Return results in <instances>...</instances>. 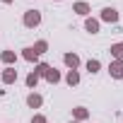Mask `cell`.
<instances>
[{
	"instance_id": "6da1fadb",
	"label": "cell",
	"mask_w": 123,
	"mask_h": 123,
	"mask_svg": "<svg viewBox=\"0 0 123 123\" xmlns=\"http://www.w3.org/2000/svg\"><path fill=\"white\" fill-rule=\"evenodd\" d=\"M39 24H41V12H39V10H27V12H24V27L34 29V27H39Z\"/></svg>"
},
{
	"instance_id": "7a4b0ae2",
	"label": "cell",
	"mask_w": 123,
	"mask_h": 123,
	"mask_svg": "<svg viewBox=\"0 0 123 123\" xmlns=\"http://www.w3.org/2000/svg\"><path fill=\"white\" fill-rule=\"evenodd\" d=\"M101 22L116 24V22H118V10H113V7H104V10H101Z\"/></svg>"
},
{
	"instance_id": "3957f363",
	"label": "cell",
	"mask_w": 123,
	"mask_h": 123,
	"mask_svg": "<svg viewBox=\"0 0 123 123\" xmlns=\"http://www.w3.org/2000/svg\"><path fill=\"white\" fill-rule=\"evenodd\" d=\"M109 73H111L113 80H121L123 77V60H113V63L109 65Z\"/></svg>"
},
{
	"instance_id": "277c9868",
	"label": "cell",
	"mask_w": 123,
	"mask_h": 123,
	"mask_svg": "<svg viewBox=\"0 0 123 123\" xmlns=\"http://www.w3.org/2000/svg\"><path fill=\"white\" fill-rule=\"evenodd\" d=\"M0 80H3L5 85L17 82V70H15V68H5V70H3V75H0Z\"/></svg>"
},
{
	"instance_id": "5b68a950",
	"label": "cell",
	"mask_w": 123,
	"mask_h": 123,
	"mask_svg": "<svg viewBox=\"0 0 123 123\" xmlns=\"http://www.w3.org/2000/svg\"><path fill=\"white\" fill-rule=\"evenodd\" d=\"M63 60H65V65H68L70 70H77V68H80V58H77L75 53H65Z\"/></svg>"
},
{
	"instance_id": "8992f818",
	"label": "cell",
	"mask_w": 123,
	"mask_h": 123,
	"mask_svg": "<svg viewBox=\"0 0 123 123\" xmlns=\"http://www.w3.org/2000/svg\"><path fill=\"white\" fill-rule=\"evenodd\" d=\"M43 77H46V80H48L51 85H55V82H60V73H58L55 68H51V65L46 68V73H43Z\"/></svg>"
},
{
	"instance_id": "52a82bcc",
	"label": "cell",
	"mask_w": 123,
	"mask_h": 123,
	"mask_svg": "<svg viewBox=\"0 0 123 123\" xmlns=\"http://www.w3.org/2000/svg\"><path fill=\"white\" fill-rule=\"evenodd\" d=\"M99 27H101V24H99V19H92V17H87V19H85V29H87L89 34H97V31H99Z\"/></svg>"
},
{
	"instance_id": "ba28073f",
	"label": "cell",
	"mask_w": 123,
	"mask_h": 123,
	"mask_svg": "<svg viewBox=\"0 0 123 123\" xmlns=\"http://www.w3.org/2000/svg\"><path fill=\"white\" fill-rule=\"evenodd\" d=\"M27 104H29L31 109H39V106L43 104V99H41V94H29V97H27Z\"/></svg>"
},
{
	"instance_id": "9c48e42d",
	"label": "cell",
	"mask_w": 123,
	"mask_h": 123,
	"mask_svg": "<svg viewBox=\"0 0 123 123\" xmlns=\"http://www.w3.org/2000/svg\"><path fill=\"white\" fill-rule=\"evenodd\" d=\"M87 116H89V111H87L85 106H77V109H73V118H75V121H85Z\"/></svg>"
},
{
	"instance_id": "30bf717a",
	"label": "cell",
	"mask_w": 123,
	"mask_h": 123,
	"mask_svg": "<svg viewBox=\"0 0 123 123\" xmlns=\"http://www.w3.org/2000/svg\"><path fill=\"white\" fill-rule=\"evenodd\" d=\"M22 58H24V60H29V63H36L39 53H36L34 48H24V51H22Z\"/></svg>"
},
{
	"instance_id": "8fae6325",
	"label": "cell",
	"mask_w": 123,
	"mask_h": 123,
	"mask_svg": "<svg viewBox=\"0 0 123 123\" xmlns=\"http://www.w3.org/2000/svg\"><path fill=\"white\" fill-rule=\"evenodd\" d=\"M73 12H77V15L85 17V15H89V5H87V3H75V5H73Z\"/></svg>"
},
{
	"instance_id": "7c38bea8",
	"label": "cell",
	"mask_w": 123,
	"mask_h": 123,
	"mask_svg": "<svg viewBox=\"0 0 123 123\" xmlns=\"http://www.w3.org/2000/svg\"><path fill=\"white\" fill-rule=\"evenodd\" d=\"M65 82H68L70 87H75V85L80 82V73H77V70H70V73L65 75Z\"/></svg>"
},
{
	"instance_id": "4fadbf2b",
	"label": "cell",
	"mask_w": 123,
	"mask_h": 123,
	"mask_svg": "<svg viewBox=\"0 0 123 123\" xmlns=\"http://www.w3.org/2000/svg\"><path fill=\"white\" fill-rule=\"evenodd\" d=\"M111 53H113L116 60H123V41H121V43H113V46H111Z\"/></svg>"
},
{
	"instance_id": "5bb4252c",
	"label": "cell",
	"mask_w": 123,
	"mask_h": 123,
	"mask_svg": "<svg viewBox=\"0 0 123 123\" xmlns=\"http://www.w3.org/2000/svg\"><path fill=\"white\" fill-rule=\"evenodd\" d=\"M0 58H3V63H7V65H12L15 60H17L15 51H3V55H0Z\"/></svg>"
},
{
	"instance_id": "9a60e30c",
	"label": "cell",
	"mask_w": 123,
	"mask_h": 123,
	"mask_svg": "<svg viewBox=\"0 0 123 123\" xmlns=\"http://www.w3.org/2000/svg\"><path fill=\"white\" fill-rule=\"evenodd\" d=\"M36 85H39V75H36V73H29V75H27V87L34 89Z\"/></svg>"
},
{
	"instance_id": "2e32d148",
	"label": "cell",
	"mask_w": 123,
	"mask_h": 123,
	"mask_svg": "<svg viewBox=\"0 0 123 123\" xmlns=\"http://www.w3.org/2000/svg\"><path fill=\"white\" fill-rule=\"evenodd\" d=\"M34 51L41 55V53H46V51H48V43H46V41H36V43H34Z\"/></svg>"
},
{
	"instance_id": "e0dca14e",
	"label": "cell",
	"mask_w": 123,
	"mask_h": 123,
	"mask_svg": "<svg viewBox=\"0 0 123 123\" xmlns=\"http://www.w3.org/2000/svg\"><path fill=\"white\" fill-rule=\"evenodd\" d=\"M99 68H101V63H99L97 58H94V60H89V63H87V70H89V73H97Z\"/></svg>"
},
{
	"instance_id": "ac0fdd59",
	"label": "cell",
	"mask_w": 123,
	"mask_h": 123,
	"mask_svg": "<svg viewBox=\"0 0 123 123\" xmlns=\"http://www.w3.org/2000/svg\"><path fill=\"white\" fill-rule=\"evenodd\" d=\"M46 68H48V65H46V63H39V65H36V70H34V73H36V75H39V77H43V73H46Z\"/></svg>"
},
{
	"instance_id": "d6986e66",
	"label": "cell",
	"mask_w": 123,
	"mask_h": 123,
	"mask_svg": "<svg viewBox=\"0 0 123 123\" xmlns=\"http://www.w3.org/2000/svg\"><path fill=\"white\" fill-rule=\"evenodd\" d=\"M31 123H46V116H41V113H36V116L31 118Z\"/></svg>"
},
{
	"instance_id": "ffe728a7",
	"label": "cell",
	"mask_w": 123,
	"mask_h": 123,
	"mask_svg": "<svg viewBox=\"0 0 123 123\" xmlns=\"http://www.w3.org/2000/svg\"><path fill=\"white\" fill-rule=\"evenodd\" d=\"M3 3H7V5H10V3H15V0H3Z\"/></svg>"
},
{
	"instance_id": "44dd1931",
	"label": "cell",
	"mask_w": 123,
	"mask_h": 123,
	"mask_svg": "<svg viewBox=\"0 0 123 123\" xmlns=\"http://www.w3.org/2000/svg\"><path fill=\"white\" fill-rule=\"evenodd\" d=\"M73 123H75V121H73Z\"/></svg>"
}]
</instances>
